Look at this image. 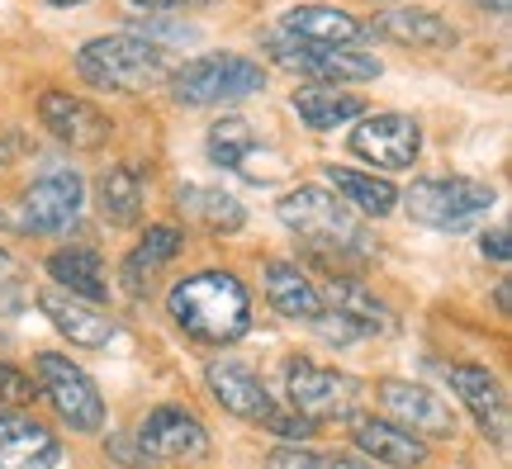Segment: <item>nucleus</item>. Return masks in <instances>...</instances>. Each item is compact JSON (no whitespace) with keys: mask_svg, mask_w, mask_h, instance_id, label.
Returning <instances> with one entry per match:
<instances>
[{"mask_svg":"<svg viewBox=\"0 0 512 469\" xmlns=\"http://www.w3.org/2000/svg\"><path fill=\"white\" fill-rule=\"evenodd\" d=\"M166 308H171V318L185 337H195L204 346H233L252 327V294L228 271L185 275L181 285L171 289Z\"/></svg>","mask_w":512,"mask_h":469,"instance_id":"nucleus-1","label":"nucleus"},{"mask_svg":"<svg viewBox=\"0 0 512 469\" xmlns=\"http://www.w3.org/2000/svg\"><path fill=\"white\" fill-rule=\"evenodd\" d=\"M280 223L299 233L318 256H347V261H366L375 256V237L366 233V223L351 214L347 199L328 195L323 185H299L275 204Z\"/></svg>","mask_w":512,"mask_h":469,"instance_id":"nucleus-2","label":"nucleus"},{"mask_svg":"<svg viewBox=\"0 0 512 469\" xmlns=\"http://www.w3.org/2000/svg\"><path fill=\"white\" fill-rule=\"evenodd\" d=\"M76 72L86 76L91 86H105V91H147V86L171 76V62H166V53L152 38L110 34V38H91L76 53Z\"/></svg>","mask_w":512,"mask_h":469,"instance_id":"nucleus-3","label":"nucleus"},{"mask_svg":"<svg viewBox=\"0 0 512 469\" xmlns=\"http://www.w3.org/2000/svg\"><path fill=\"white\" fill-rule=\"evenodd\" d=\"M261 86H266L261 62L238 53H204L171 76V91H176L181 105H228V100L256 95Z\"/></svg>","mask_w":512,"mask_h":469,"instance_id":"nucleus-4","label":"nucleus"},{"mask_svg":"<svg viewBox=\"0 0 512 469\" xmlns=\"http://www.w3.org/2000/svg\"><path fill=\"white\" fill-rule=\"evenodd\" d=\"M403 199V209L413 223L422 228H441V233H451V228H470L479 214H489L494 209V190L479 181H460V176H446V181H418Z\"/></svg>","mask_w":512,"mask_h":469,"instance_id":"nucleus-5","label":"nucleus"},{"mask_svg":"<svg viewBox=\"0 0 512 469\" xmlns=\"http://www.w3.org/2000/svg\"><path fill=\"white\" fill-rule=\"evenodd\" d=\"M38 370V389L43 398L57 408V417L72 427V432H100L105 427V398L95 389V379L72 365L67 356H57V351H43L34 361Z\"/></svg>","mask_w":512,"mask_h":469,"instance_id":"nucleus-6","label":"nucleus"},{"mask_svg":"<svg viewBox=\"0 0 512 469\" xmlns=\"http://www.w3.org/2000/svg\"><path fill=\"white\" fill-rule=\"evenodd\" d=\"M138 451L147 455L152 469H181V465H200L209 455V436H204L200 417L185 413V408H152L143 417V427L133 432Z\"/></svg>","mask_w":512,"mask_h":469,"instance_id":"nucleus-7","label":"nucleus"},{"mask_svg":"<svg viewBox=\"0 0 512 469\" xmlns=\"http://www.w3.org/2000/svg\"><path fill=\"white\" fill-rule=\"evenodd\" d=\"M285 389H290V403L299 417L309 422H337V417H351L356 403H361V384L342 370H328V365L313 361H290L285 365Z\"/></svg>","mask_w":512,"mask_h":469,"instance_id":"nucleus-8","label":"nucleus"},{"mask_svg":"<svg viewBox=\"0 0 512 469\" xmlns=\"http://www.w3.org/2000/svg\"><path fill=\"white\" fill-rule=\"evenodd\" d=\"M266 48L280 67L304 76H318L323 86H347V81H375L380 57L356 53V48H323V43H299L290 34H266Z\"/></svg>","mask_w":512,"mask_h":469,"instance_id":"nucleus-9","label":"nucleus"},{"mask_svg":"<svg viewBox=\"0 0 512 469\" xmlns=\"http://www.w3.org/2000/svg\"><path fill=\"white\" fill-rule=\"evenodd\" d=\"M38 119L43 128L53 133L57 143H67L72 152H95V147L110 143V114L105 109H95L91 100H81L72 91H43L38 95Z\"/></svg>","mask_w":512,"mask_h":469,"instance_id":"nucleus-10","label":"nucleus"},{"mask_svg":"<svg viewBox=\"0 0 512 469\" xmlns=\"http://www.w3.org/2000/svg\"><path fill=\"white\" fill-rule=\"evenodd\" d=\"M86 204V185L76 171H53L43 181L29 185V195L19 204V228L24 233H67Z\"/></svg>","mask_w":512,"mask_h":469,"instance_id":"nucleus-11","label":"nucleus"},{"mask_svg":"<svg viewBox=\"0 0 512 469\" xmlns=\"http://www.w3.org/2000/svg\"><path fill=\"white\" fill-rule=\"evenodd\" d=\"M418 147H422V128L408 114H370L366 124H356V133H351V152L375 162L380 171L413 166Z\"/></svg>","mask_w":512,"mask_h":469,"instance_id":"nucleus-12","label":"nucleus"},{"mask_svg":"<svg viewBox=\"0 0 512 469\" xmlns=\"http://www.w3.org/2000/svg\"><path fill=\"white\" fill-rule=\"evenodd\" d=\"M38 308L48 313V323L72 346H110L119 337V323H114L105 308L81 299V294H67V289H57V285H48L38 294Z\"/></svg>","mask_w":512,"mask_h":469,"instance_id":"nucleus-13","label":"nucleus"},{"mask_svg":"<svg viewBox=\"0 0 512 469\" xmlns=\"http://www.w3.org/2000/svg\"><path fill=\"white\" fill-rule=\"evenodd\" d=\"M380 403L389 408V417H394V427H403V432L413 436H451L456 432V417H451V408L441 403L432 389H422V384H403V379H384L380 384Z\"/></svg>","mask_w":512,"mask_h":469,"instance_id":"nucleus-14","label":"nucleus"},{"mask_svg":"<svg viewBox=\"0 0 512 469\" xmlns=\"http://www.w3.org/2000/svg\"><path fill=\"white\" fill-rule=\"evenodd\" d=\"M446 384L456 389V398L475 413L479 432L503 441L508 436V394L484 365H446Z\"/></svg>","mask_w":512,"mask_h":469,"instance_id":"nucleus-15","label":"nucleus"},{"mask_svg":"<svg viewBox=\"0 0 512 469\" xmlns=\"http://www.w3.org/2000/svg\"><path fill=\"white\" fill-rule=\"evenodd\" d=\"M204 379H209V394L219 398V408L223 413H233V417H247V422H271L280 408L271 403V394H266V384L247 370V365L238 361H214L209 370H204Z\"/></svg>","mask_w":512,"mask_h":469,"instance_id":"nucleus-16","label":"nucleus"},{"mask_svg":"<svg viewBox=\"0 0 512 469\" xmlns=\"http://www.w3.org/2000/svg\"><path fill=\"white\" fill-rule=\"evenodd\" d=\"M62 446L24 413H0V469H57Z\"/></svg>","mask_w":512,"mask_h":469,"instance_id":"nucleus-17","label":"nucleus"},{"mask_svg":"<svg viewBox=\"0 0 512 469\" xmlns=\"http://www.w3.org/2000/svg\"><path fill=\"white\" fill-rule=\"evenodd\" d=\"M370 34L380 38H394L403 48H456V29L451 19H441L437 10H418V5H389Z\"/></svg>","mask_w":512,"mask_h":469,"instance_id":"nucleus-18","label":"nucleus"},{"mask_svg":"<svg viewBox=\"0 0 512 469\" xmlns=\"http://www.w3.org/2000/svg\"><path fill=\"white\" fill-rule=\"evenodd\" d=\"M261 275H266V299H271V308L280 313V318L313 327L323 313H328L323 294L313 289V280L299 271V266H290V261H271Z\"/></svg>","mask_w":512,"mask_h":469,"instance_id":"nucleus-19","label":"nucleus"},{"mask_svg":"<svg viewBox=\"0 0 512 469\" xmlns=\"http://www.w3.org/2000/svg\"><path fill=\"white\" fill-rule=\"evenodd\" d=\"M280 34L299 38V43H323V48H347L366 34V24H356L347 10L337 5H294L280 19Z\"/></svg>","mask_w":512,"mask_h":469,"instance_id":"nucleus-20","label":"nucleus"},{"mask_svg":"<svg viewBox=\"0 0 512 469\" xmlns=\"http://www.w3.org/2000/svg\"><path fill=\"white\" fill-rule=\"evenodd\" d=\"M351 441H356V451H366L375 465H394V469L427 465L422 436L403 432V427H394V422H380V417H361V422L351 427Z\"/></svg>","mask_w":512,"mask_h":469,"instance_id":"nucleus-21","label":"nucleus"},{"mask_svg":"<svg viewBox=\"0 0 512 469\" xmlns=\"http://www.w3.org/2000/svg\"><path fill=\"white\" fill-rule=\"evenodd\" d=\"M328 299H332V313H337V318H347L361 337H366V332H394V313H389V308L375 299V289H366L361 280H351V275H332Z\"/></svg>","mask_w":512,"mask_h":469,"instance_id":"nucleus-22","label":"nucleus"},{"mask_svg":"<svg viewBox=\"0 0 512 469\" xmlns=\"http://www.w3.org/2000/svg\"><path fill=\"white\" fill-rule=\"evenodd\" d=\"M290 105H294V114L309 128H318V133L347 124L356 114H366V100L356 91H342V86H304V91H294Z\"/></svg>","mask_w":512,"mask_h":469,"instance_id":"nucleus-23","label":"nucleus"},{"mask_svg":"<svg viewBox=\"0 0 512 469\" xmlns=\"http://www.w3.org/2000/svg\"><path fill=\"white\" fill-rule=\"evenodd\" d=\"M48 275L57 280V289H67V294H81V299H91L100 304L105 299V266H100V256L86 252V247H67V252H53L48 256Z\"/></svg>","mask_w":512,"mask_h":469,"instance_id":"nucleus-24","label":"nucleus"},{"mask_svg":"<svg viewBox=\"0 0 512 469\" xmlns=\"http://www.w3.org/2000/svg\"><path fill=\"white\" fill-rule=\"evenodd\" d=\"M181 242L185 237L171 228V223H157V228H147V237L128 252V261H124V285H128V294H143L147 289V280H152V271H162L171 256L181 252Z\"/></svg>","mask_w":512,"mask_h":469,"instance_id":"nucleus-25","label":"nucleus"},{"mask_svg":"<svg viewBox=\"0 0 512 469\" xmlns=\"http://www.w3.org/2000/svg\"><path fill=\"white\" fill-rule=\"evenodd\" d=\"M100 209H105V218H110L114 228L138 223V214H143V176H138V166L114 162L100 176Z\"/></svg>","mask_w":512,"mask_h":469,"instance_id":"nucleus-26","label":"nucleus"},{"mask_svg":"<svg viewBox=\"0 0 512 469\" xmlns=\"http://www.w3.org/2000/svg\"><path fill=\"white\" fill-rule=\"evenodd\" d=\"M181 209H185V218H195V223L209 228V233H238L242 223H247L238 199L223 195V190H209V185H185Z\"/></svg>","mask_w":512,"mask_h":469,"instance_id":"nucleus-27","label":"nucleus"},{"mask_svg":"<svg viewBox=\"0 0 512 469\" xmlns=\"http://www.w3.org/2000/svg\"><path fill=\"white\" fill-rule=\"evenodd\" d=\"M328 181L337 185V195L347 199V204H356L370 218H384L399 209V190L389 181H380V176H361V171H347V166H332Z\"/></svg>","mask_w":512,"mask_h":469,"instance_id":"nucleus-28","label":"nucleus"},{"mask_svg":"<svg viewBox=\"0 0 512 469\" xmlns=\"http://www.w3.org/2000/svg\"><path fill=\"white\" fill-rule=\"evenodd\" d=\"M256 147V133L242 114H223L219 124L209 128V157L223 166V171H238L242 157Z\"/></svg>","mask_w":512,"mask_h":469,"instance_id":"nucleus-29","label":"nucleus"},{"mask_svg":"<svg viewBox=\"0 0 512 469\" xmlns=\"http://www.w3.org/2000/svg\"><path fill=\"white\" fill-rule=\"evenodd\" d=\"M271 469H380V465H366V460H356V455H323V451H309V446H280L271 451L266 460Z\"/></svg>","mask_w":512,"mask_h":469,"instance_id":"nucleus-30","label":"nucleus"},{"mask_svg":"<svg viewBox=\"0 0 512 469\" xmlns=\"http://www.w3.org/2000/svg\"><path fill=\"white\" fill-rule=\"evenodd\" d=\"M34 398V379L19 375L15 365H0V403H29Z\"/></svg>","mask_w":512,"mask_h":469,"instance_id":"nucleus-31","label":"nucleus"},{"mask_svg":"<svg viewBox=\"0 0 512 469\" xmlns=\"http://www.w3.org/2000/svg\"><path fill=\"white\" fill-rule=\"evenodd\" d=\"M110 455H119L128 469H147V455L138 451V441H128V436H114V441H110Z\"/></svg>","mask_w":512,"mask_h":469,"instance_id":"nucleus-32","label":"nucleus"},{"mask_svg":"<svg viewBox=\"0 0 512 469\" xmlns=\"http://www.w3.org/2000/svg\"><path fill=\"white\" fill-rule=\"evenodd\" d=\"M138 10H204V5H219V0H128Z\"/></svg>","mask_w":512,"mask_h":469,"instance_id":"nucleus-33","label":"nucleus"},{"mask_svg":"<svg viewBox=\"0 0 512 469\" xmlns=\"http://www.w3.org/2000/svg\"><path fill=\"white\" fill-rule=\"evenodd\" d=\"M484 256H494V261H508V233H484Z\"/></svg>","mask_w":512,"mask_h":469,"instance_id":"nucleus-34","label":"nucleus"},{"mask_svg":"<svg viewBox=\"0 0 512 469\" xmlns=\"http://www.w3.org/2000/svg\"><path fill=\"white\" fill-rule=\"evenodd\" d=\"M15 275H19V261L10 252H0V285H10Z\"/></svg>","mask_w":512,"mask_h":469,"instance_id":"nucleus-35","label":"nucleus"},{"mask_svg":"<svg viewBox=\"0 0 512 469\" xmlns=\"http://www.w3.org/2000/svg\"><path fill=\"white\" fill-rule=\"evenodd\" d=\"M48 5H81V0H48Z\"/></svg>","mask_w":512,"mask_h":469,"instance_id":"nucleus-36","label":"nucleus"},{"mask_svg":"<svg viewBox=\"0 0 512 469\" xmlns=\"http://www.w3.org/2000/svg\"><path fill=\"white\" fill-rule=\"evenodd\" d=\"M0 166H5V147H0Z\"/></svg>","mask_w":512,"mask_h":469,"instance_id":"nucleus-37","label":"nucleus"}]
</instances>
